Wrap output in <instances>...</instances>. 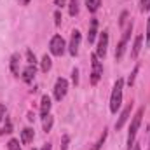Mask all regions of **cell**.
<instances>
[{
  "label": "cell",
  "mask_w": 150,
  "mask_h": 150,
  "mask_svg": "<svg viewBox=\"0 0 150 150\" xmlns=\"http://www.w3.org/2000/svg\"><path fill=\"white\" fill-rule=\"evenodd\" d=\"M68 142H70L68 134H63V138H61V150H67V149H68Z\"/></svg>",
  "instance_id": "25"
},
{
  "label": "cell",
  "mask_w": 150,
  "mask_h": 150,
  "mask_svg": "<svg viewBox=\"0 0 150 150\" xmlns=\"http://www.w3.org/2000/svg\"><path fill=\"white\" fill-rule=\"evenodd\" d=\"M122 87H124V80L119 79L113 86L112 96H110V110L112 113H115L119 108H120V103H122Z\"/></svg>",
  "instance_id": "1"
},
{
  "label": "cell",
  "mask_w": 150,
  "mask_h": 150,
  "mask_svg": "<svg viewBox=\"0 0 150 150\" xmlns=\"http://www.w3.org/2000/svg\"><path fill=\"white\" fill-rule=\"evenodd\" d=\"M131 107H133V103H129L124 110H122V113H120V117H119V120L115 122V129L119 131V129H122V126L126 124V120L129 119V113H131Z\"/></svg>",
  "instance_id": "8"
},
{
  "label": "cell",
  "mask_w": 150,
  "mask_h": 150,
  "mask_svg": "<svg viewBox=\"0 0 150 150\" xmlns=\"http://www.w3.org/2000/svg\"><path fill=\"white\" fill-rule=\"evenodd\" d=\"M80 40H82V35L79 30H74L72 32V38H70V45H68V51L72 56H77L79 52V47H80Z\"/></svg>",
  "instance_id": "6"
},
{
  "label": "cell",
  "mask_w": 150,
  "mask_h": 150,
  "mask_svg": "<svg viewBox=\"0 0 150 150\" xmlns=\"http://www.w3.org/2000/svg\"><path fill=\"white\" fill-rule=\"evenodd\" d=\"M35 74H37V68H35V65H28V67L25 68V72H23V80H25L26 84H30V82L33 80Z\"/></svg>",
  "instance_id": "10"
},
{
  "label": "cell",
  "mask_w": 150,
  "mask_h": 150,
  "mask_svg": "<svg viewBox=\"0 0 150 150\" xmlns=\"http://www.w3.org/2000/svg\"><path fill=\"white\" fill-rule=\"evenodd\" d=\"M42 150H52V147H51V143H45V145L42 147Z\"/></svg>",
  "instance_id": "33"
},
{
  "label": "cell",
  "mask_w": 150,
  "mask_h": 150,
  "mask_svg": "<svg viewBox=\"0 0 150 150\" xmlns=\"http://www.w3.org/2000/svg\"><path fill=\"white\" fill-rule=\"evenodd\" d=\"M9 133H12V124L11 122H7L4 127H2V131H0V134H9Z\"/></svg>",
  "instance_id": "24"
},
{
  "label": "cell",
  "mask_w": 150,
  "mask_h": 150,
  "mask_svg": "<svg viewBox=\"0 0 150 150\" xmlns=\"http://www.w3.org/2000/svg\"><path fill=\"white\" fill-rule=\"evenodd\" d=\"M65 40L61 35H54V37L51 38V44H49V49H51V52L54 54V56H61L63 52H65Z\"/></svg>",
  "instance_id": "4"
},
{
  "label": "cell",
  "mask_w": 150,
  "mask_h": 150,
  "mask_svg": "<svg viewBox=\"0 0 150 150\" xmlns=\"http://www.w3.org/2000/svg\"><path fill=\"white\" fill-rule=\"evenodd\" d=\"M33 136H35V133H33L32 127H25V129L21 131V142H23V143H30V142L33 140Z\"/></svg>",
  "instance_id": "12"
},
{
  "label": "cell",
  "mask_w": 150,
  "mask_h": 150,
  "mask_svg": "<svg viewBox=\"0 0 150 150\" xmlns=\"http://www.w3.org/2000/svg\"><path fill=\"white\" fill-rule=\"evenodd\" d=\"M11 72H12V75L19 77V54L11 56Z\"/></svg>",
  "instance_id": "11"
},
{
  "label": "cell",
  "mask_w": 150,
  "mask_h": 150,
  "mask_svg": "<svg viewBox=\"0 0 150 150\" xmlns=\"http://www.w3.org/2000/svg\"><path fill=\"white\" fill-rule=\"evenodd\" d=\"M51 65H52V63H51V58L45 54V56L42 58V65H40L42 72H49V70H51Z\"/></svg>",
  "instance_id": "18"
},
{
  "label": "cell",
  "mask_w": 150,
  "mask_h": 150,
  "mask_svg": "<svg viewBox=\"0 0 150 150\" xmlns=\"http://www.w3.org/2000/svg\"><path fill=\"white\" fill-rule=\"evenodd\" d=\"M142 117H143V108H140V110L136 112L134 119H133V122H131V126H129V134H127V150H131V147L134 145V136H136V133H138V127H140Z\"/></svg>",
  "instance_id": "2"
},
{
  "label": "cell",
  "mask_w": 150,
  "mask_h": 150,
  "mask_svg": "<svg viewBox=\"0 0 150 150\" xmlns=\"http://www.w3.org/2000/svg\"><path fill=\"white\" fill-rule=\"evenodd\" d=\"M26 59H28V63H30V65H35V54L32 52V49H28V51H26Z\"/></svg>",
  "instance_id": "23"
},
{
  "label": "cell",
  "mask_w": 150,
  "mask_h": 150,
  "mask_svg": "<svg viewBox=\"0 0 150 150\" xmlns=\"http://www.w3.org/2000/svg\"><path fill=\"white\" fill-rule=\"evenodd\" d=\"M65 2H67V0H54V5L61 7V5H65Z\"/></svg>",
  "instance_id": "32"
},
{
  "label": "cell",
  "mask_w": 150,
  "mask_h": 150,
  "mask_svg": "<svg viewBox=\"0 0 150 150\" xmlns=\"http://www.w3.org/2000/svg\"><path fill=\"white\" fill-rule=\"evenodd\" d=\"M52 122H54V119H52L51 115H45V117H44V120H42V126H44V131H45V133H49V131H51V127H52Z\"/></svg>",
  "instance_id": "17"
},
{
  "label": "cell",
  "mask_w": 150,
  "mask_h": 150,
  "mask_svg": "<svg viewBox=\"0 0 150 150\" xmlns=\"http://www.w3.org/2000/svg\"><path fill=\"white\" fill-rule=\"evenodd\" d=\"M105 140H107V131H103V134L100 136V140L96 142V145H94V147H93L91 150H100L101 147H103V143H105Z\"/></svg>",
  "instance_id": "20"
},
{
  "label": "cell",
  "mask_w": 150,
  "mask_h": 150,
  "mask_svg": "<svg viewBox=\"0 0 150 150\" xmlns=\"http://www.w3.org/2000/svg\"><path fill=\"white\" fill-rule=\"evenodd\" d=\"M72 80H74V84H75V86L79 84V70H77V68H75L74 72H72Z\"/></svg>",
  "instance_id": "28"
},
{
  "label": "cell",
  "mask_w": 150,
  "mask_h": 150,
  "mask_svg": "<svg viewBox=\"0 0 150 150\" xmlns=\"http://www.w3.org/2000/svg\"><path fill=\"white\" fill-rule=\"evenodd\" d=\"M49 110H51V98L47 94H44L42 96V101H40V115H42V119L45 115H49Z\"/></svg>",
  "instance_id": "9"
},
{
  "label": "cell",
  "mask_w": 150,
  "mask_h": 150,
  "mask_svg": "<svg viewBox=\"0 0 150 150\" xmlns=\"http://www.w3.org/2000/svg\"><path fill=\"white\" fill-rule=\"evenodd\" d=\"M67 91H68V82L65 79H58L56 80V86H54V98L58 101H61L67 96Z\"/></svg>",
  "instance_id": "5"
},
{
  "label": "cell",
  "mask_w": 150,
  "mask_h": 150,
  "mask_svg": "<svg viewBox=\"0 0 150 150\" xmlns=\"http://www.w3.org/2000/svg\"><path fill=\"white\" fill-rule=\"evenodd\" d=\"M124 51H126V40H120L117 44V47H115V59H120L122 54H124Z\"/></svg>",
  "instance_id": "15"
},
{
  "label": "cell",
  "mask_w": 150,
  "mask_h": 150,
  "mask_svg": "<svg viewBox=\"0 0 150 150\" xmlns=\"http://www.w3.org/2000/svg\"><path fill=\"white\" fill-rule=\"evenodd\" d=\"M126 18H127V12H122V16H120V26H124V23H126Z\"/></svg>",
  "instance_id": "31"
},
{
  "label": "cell",
  "mask_w": 150,
  "mask_h": 150,
  "mask_svg": "<svg viewBox=\"0 0 150 150\" xmlns=\"http://www.w3.org/2000/svg\"><path fill=\"white\" fill-rule=\"evenodd\" d=\"M4 117H5V105L0 103V120H4Z\"/></svg>",
  "instance_id": "30"
},
{
  "label": "cell",
  "mask_w": 150,
  "mask_h": 150,
  "mask_svg": "<svg viewBox=\"0 0 150 150\" xmlns=\"http://www.w3.org/2000/svg\"><path fill=\"white\" fill-rule=\"evenodd\" d=\"M54 23H56L58 26L61 25V12H59V11H56V12H54Z\"/></svg>",
  "instance_id": "27"
},
{
  "label": "cell",
  "mask_w": 150,
  "mask_h": 150,
  "mask_svg": "<svg viewBox=\"0 0 150 150\" xmlns=\"http://www.w3.org/2000/svg\"><path fill=\"white\" fill-rule=\"evenodd\" d=\"M138 70H140V67H134L133 74L129 75V79H127V84H129V86H133V84H134V79H136V74H138Z\"/></svg>",
  "instance_id": "21"
},
{
  "label": "cell",
  "mask_w": 150,
  "mask_h": 150,
  "mask_svg": "<svg viewBox=\"0 0 150 150\" xmlns=\"http://www.w3.org/2000/svg\"><path fill=\"white\" fill-rule=\"evenodd\" d=\"M96 28H98V21L96 19H91V28H89V33H87V42L89 44H93L94 42V38H96Z\"/></svg>",
  "instance_id": "13"
},
{
  "label": "cell",
  "mask_w": 150,
  "mask_h": 150,
  "mask_svg": "<svg viewBox=\"0 0 150 150\" xmlns=\"http://www.w3.org/2000/svg\"><path fill=\"white\" fill-rule=\"evenodd\" d=\"M7 147H9V150H21L19 149V142H18V140H11V142L7 143Z\"/></svg>",
  "instance_id": "22"
},
{
  "label": "cell",
  "mask_w": 150,
  "mask_h": 150,
  "mask_svg": "<svg viewBox=\"0 0 150 150\" xmlns=\"http://www.w3.org/2000/svg\"><path fill=\"white\" fill-rule=\"evenodd\" d=\"M100 4H101V0H86V7H87L89 12H96Z\"/></svg>",
  "instance_id": "16"
},
{
  "label": "cell",
  "mask_w": 150,
  "mask_h": 150,
  "mask_svg": "<svg viewBox=\"0 0 150 150\" xmlns=\"http://www.w3.org/2000/svg\"><path fill=\"white\" fill-rule=\"evenodd\" d=\"M91 67H93V72H91V84H98V80L101 79L103 75V65L100 61V58L96 54L91 56Z\"/></svg>",
  "instance_id": "3"
},
{
  "label": "cell",
  "mask_w": 150,
  "mask_h": 150,
  "mask_svg": "<svg viewBox=\"0 0 150 150\" xmlns=\"http://www.w3.org/2000/svg\"><path fill=\"white\" fill-rule=\"evenodd\" d=\"M68 11H70V16H77V14H79V2H77V0H70Z\"/></svg>",
  "instance_id": "19"
},
{
  "label": "cell",
  "mask_w": 150,
  "mask_h": 150,
  "mask_svg": "<svg viewBox=\"0 0 150 150\" xmlns=\"http://www.w3.org/2000/svg\"><path fill=\"white\" fill-rule=\"evenodd\" d=\"M33 150H35V149H33Z\"/></svg>",
  "instance_id": "36"
},
{
  "label": "cell",
  "mask_w": 150,
  "mask_h": 150,
  "mask_svg": "<svg viewBox=\"0 0 150 150\" xmlns=\"http://www.w3.org/2000/svg\"><path fill=\"white\" fill-rule=\"evenodd\" d=\"M142 42H143V37H142V35H138V37L134 38L133 51H131V56H133V58H136V56L140 54V51H142Z\"/></svg>",
  "instance_id": "14"
},
{
  "label": "cell",
  "mask_w": 150,
  "mask_h": 150,
  "mask_svg": "<svg viewBox=\"0 0 150 150\" xmlns=\"http://www.w3.org/2000/svg\"><path fill=\"white\" fill-rule=\"evenodd\" d=\"M147 47H150V18H149V25H147Z\"/></svg>",
  "instance_id": "29"
},
{
  "label": "cell",
  "mask_w": 150,
  "mask_h": 150,
  "mask_svg": "<svg viewBox=\"0 0 150 150\" xmlns=\"http://www.w3.org/2000/svg\"><path fill=\"white\" fill-rule=\"evenodd\" d=\"M140 9H142L143 12L149 11L150 9V0H142V2H140Z\"/></svg>",
  "instance_id": "26"
},
{
  "label": "cell",
  "mask_w": 150,
  "mask_h": 150,
  "mask_svg": "<svg viewBox=\"0 0 150 150\" xmlns=\"http://www.w3.org/2000/svg\"><path fill=\"white\" fill-rule=\"evenodd\" d=\"M19 4H21V5H28V4H30V0H19Z\"/></svg>",
  "instance_id": "34"
},
{
  "label": "cell",
  "mask_w": 150,
  "mask_h": 150,
  "mask_svg": "<svg viewBox=\"0 0 150 150\" xmlns=\"http://www.w3.org/2000/svg\"><path fill=\"white\" fill-rule=\"evenodd\" d=\"M134 150H140V147H138V145H134Z\"/></svg>",
  "instance_id": "35"
},
{
  "label": "cell",
  "mask_w": 150,
  "mask_h": 150,
  "mask_svg": "<svg viewBox=\"0 0 150 150\" xmlns=\"http://www.w3.org/2000/svg\"><path fill=\"white\" fill-rule=\"evenodd\" d=\"M107 47H108V33L103 32V33L100 35L98 49H96V56H98V58H105V54H107Z\"/></svg>",
  "instance_id": "7"
}]
</instances>
